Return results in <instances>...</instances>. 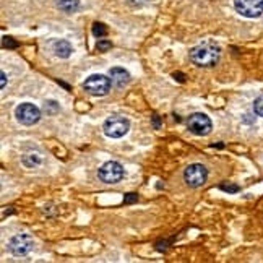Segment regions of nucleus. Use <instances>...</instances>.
Segmentation results:
<instances>
[{
	"label": "nucleus",
	"mask_w": 263,
	"mask_h": 263,
	"mask_svg": "<svg viewBox=\"0 0 263 263\" xmlns=\"http://www.w3.org/2000/svg\"><path fill=\"white\" fill-rule=\"evenodd\" d=\"M219 55L221 50L215 43H201L190 50V60L197 67H215Z\"/></svg>",
	"instance_id": "nucleus-1"
},
{
	"label": "nucleus",
	"mask_w": 263,
	"mask_h": 263,
	"mask_svg": "<svg viewBox=\"0 0 263 263\" xmlns=\"http://www.w3.org/2000/svg\"><path fill=\"white\" fill-rule=\"evenodd\" d=\"M85 89L88 91L89 95L93 96H104L110 91V86H112V82H110V77L101 75V73H95L89 75L85 83H83Z\"/></svg>",
	"instance_id": "nucleus-2"
},
{
	"label": "nucleus",
	"mask_w": 263,
	"mask_h": 263,
	"mask_svg": "<svg viewBox=\"0 0 263 263\" xmlns=\"http://www.w3.org/2000/svg\"><path fill=\"white\" fill-rule=\"evenodd\" d=\"M128 130H130V122L124 116L109 117L103 125L104 135L109 138H120V137H124Z\"/></svg>",
	"instance_id": "nucleus-3"
},
{
	"label": "nucleus",
	"mask_w": 263,
	"mask_h": 263,
	"mask_svg": "<svg viewBox=\"0 0 263 263\" xmlns=\"http://www.w3.org/2000/svg\"><path fill=\"white\" fill-rule=\"evenodd\" d=\"M124 174L125 171L122 164L117 163V161H107L98 171V176L104 184H117V182L124 179Z\"/></svg>",
	"instance_id": "nucleus-4"
},
{
	"label": "nucleus",
	"mask_w": 263,
	"mask_h": 263,
	"mask_svg": "<svg viewBox=\"0 0 263 263\" xmlns=\"http://www.w3.org/2000/svg\"><path fill=\"white\" fill-rule=\"evenodd\" d=\"M15 117L22 125H34L41 119V110L31 103H22L15 109Z\"/></svg>",
	"instance_id": "nucleus-5"
},
{
	"label": "nucleus",
	"mask_w": 263,
	"mask_h": 263,
	"mask_svg": "<svg viewBox=\"0 0 263 263\" xmlns=\"http://www.w3.org/2000/svg\"><path fill=\"white\" fill-rule=\"evenodd\" d=\"M187 127H189V130L194 135L203 137V135H208L210 134L211 128H213V124H211V119L206 114H203V112H195V114H192L189 117Z\"/></svg>",
	"instance_id": "nucleus-6"
},
{
	"label": "nucleus",
	"mask_w": 263,
	"mask_h": 263,
	"mask_svg": "<svg viewBox=\"0 0 263 263\" xmlns=\"http://www.w3.org/2000/svg\"><path fill=\"white\" fill-rule=\"evenodd\" d=\"M206 177H208V171L203 164H190L185 173H184V179H185V184L192 189H197V187H201L206 182Z\"/></svg>",
	"instance_id": "nucleus-7"
},
{
	"label": "nucleus",
	"mask_w": 263,
	"mask_h": 263,
	"mask_svg": "<svg viewBox=\"0 0 263 263\" xmlns=\"http://www.w3.org/2000/svg\"><path fill=\"white\" fill-rule=\"evenodd\" d=\"M34 247V239L31 236H28V234H18L15 236L12 240H10V252L15 255V257H25L28 255L29 252L33 250Z\"/></svg>",
	"instance_id": "nucleus-8"
},
{
	"label": "nucleus",
	"mask_w": 263,
	"mask_h": 263,
	"mask_svg": "<svg viewBox=\"0 0 263 263\" xmlns=\"http://www.w3.org/2000/svg\"><path fill=\"white\" fill-rule=\"evenodd\" d=\"M234 7L246 18H258L263 13V0H234Z\"/></svg>",
	"instance_id": "nucleus-9"
},
{
	"label": "nucleus",
	"mask_w": 263,
	"mask_h": 263,
	"mask_svg": "<svg viewBox=\"0 0 263 263\" xmlns=\"http://www.w3.org/2000/svg\"><path fill=\"white\" fill-rule=\"evenodd\" d=\"M109 77H110L112 85L117 88H124L130 82V73L122 67H112L109 70Z\"/></svg>",
	"instance_id": "nucleus-10"
},
{
	"label": "nucleus",
	"mask_w": 263,
	"mask_h": 263,
	"mask_svg": "<svg viewBox=\"0 0 263 263\" xmlns=\"http://www.w3.org/2000/svg\"><path fill=\"white\" fill-rule=\"evenodd\" d=\"M72 46H70V43L68 41H64V39H60V41H57L55 44H54V52H55V55L57 57H60V59H67V57H70L72 55Z\"/></svg>",
	"instance_id": "nucleus-11"
},
{
	"label": "nucleus",
	"mask_w": 263,
	"mask_h": 263,
	"mask_svg": "<svg viewBox=\"0 0 263 263\" xmlns=\"http://www.w3.org/2000/svg\"><path fill=\"white\" fill-rule=\"evenodd\" d=\"M59 8L65 13H73L80 7V0H57Z\"/></svg>",
	"instance_id": "nucleus-12"
},
{
	"label": "nucleus",
	"mask_w": 263,
	"mask_h": 263,
	"mask_svg": "<svg viewBox=\"0 0 263 263\" xmlns=\"http://www.w3.org/2000/svg\"><path fill=\"white\" fill-rule=\"evenodd\" d=\"M23 164L26 167H37L41 164V158H39V155H36V153H26L23 156Z\"/></svg>",
	"instance_id": "nucleus-13"
},
{
	"label": "nucleus",
	"mask_w": 263,
	"mask_h": 263,
	"mask_svg": "<svg viewBox=\"0 0 263 263\" xmlns=\"http://www.w3.org/2000/svg\"><path fill=\"white\" fill-rule=\"evenodd\" d=\"M44 110L47 114H57L59 112V104L55 103V101H46L44 103Z\"/></svg>",
	"instance_id": "nucleus-14"
},
{
	"label": "nucleus",
	"mask_w": 263,
	"mask_h": 263,
	"mask_svg": "<svg viewBox=\"0 0 263 263\" xmlns=\"http://www.w3.org/2000/svg\"><path fill=\"white\" fill-rule=\"evenodd\" d=\"M106 33H107V29H106V26L103 23H95L93 25V34L96 37H103V36H106Z\"/></svg>",
	"instance_id": "nucleus-15"
},
{
	"label": "nucleus",
	"mask_w": 263,
	"mask_h": 263,
	"mask_svg": "<svg viewBox=\"0 0 263 263\" xmlns=\"http://www.w3.org/2000/svg\"><path fill=\"white\" fill-rule=\"evenodd\" d=\"M254 112L260 117H263V96L257 98L254 103Z\"/></svg>",
	"instance_id": "nucleus-16"
},
{
	"label": "nucleus",
	"mask_w": 263,
	"mask_h": 263,
	"mask_svg": "<svg viewBox=\"0 0 263 263\" xmlns=\"http://www.w3.org/2000/svg\"><path fill=\"white\" fill-rule=\"evenodd\" d=\"M219 189L224 192H229V194H237L239 192V185H232V184H221Z\"/></svg>",
	"instance_id": "nucleus-17"
},
{
	"label": "nucleus",
	"mask_w": 263,
	"mask_h": 263,
	"mask_svg": "<svg viewBox=\"0 0 263 263\" xmlns=\"http://www.w3.org/2000/svg\"><path fill=\"white\" fill-rule=\"evenodd\" d=\"M110 47H112V44H110L109 41H99L96 44V49L99 50V52H106V50H109Z\"/></svg>",
	"instance_id": "nucleus-18"
},
{
	"label": "nucleus",
	"mask_w": 263,
	"mask_h": 263,
	"mask_svg": "<svg viewBox=\"0 0 263 263\" xmlns=\"http://www.w3.org/2000/svg\"><path fill=\"white\" fill-rule=\"evenodd\" d=\"M137 200H138V197H137L135 194H128V195L124 198L125 203H134V201H137Z\"/></svg>",
	"instance_id": "nucleus-19"
},
{
	"label": "nucleus",
	"mask_w": 263,
	"mask_h": 263,
	"mask_svg": "<svg viewBox=\"0 0 263 263\" xmlns=\"http://www.w3.org/2000/svg\"><path fill=\"white\" fill-rule=\"evenodd\" d=\"M4 47H16V43L10 37H4Z\"/></svg>",
	"instance_id": "nucleus-20"
},
{
	"label": "nucleus",
	"mask_w": 263,
	"mask_h": 263,
	"mask_svg": "<svg viewBox=\"0 0 263 263\" xmlns=\"http://www.w3.org/2000/svg\"><path fill=\"white\" fill-rule=\"evenodd\" d=\"M0 77H2V89H4L7 86V75H5V72L0 73Z\"/></svg>",
	"instance_id": "nucleus-21"
},
{
	"label": "nucleus",
	"mask_w": 263,
	"mask_h": 263,
	"mask_svg": "<svg viewBox=\"0 0 263 263\" xmlns=\"http://www.w3.org/2000/svg\"><path fill=\"white\" fill-rule=\"evenodd\" d=\"M174 77H176V80L179 78L180 82H184V75H182V73H174Z\"/></svg>",
	"instance_id": "nucleus-22"
}]
</instances>
